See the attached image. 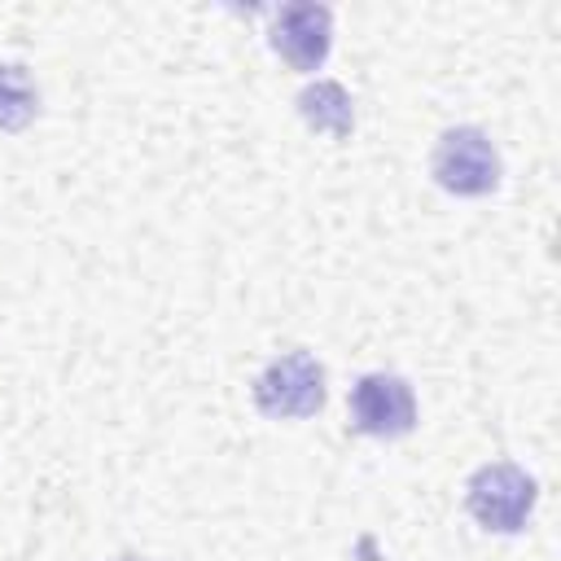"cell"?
Here are the masks:
<instances>
[{
  "label": "cell",
  "mask_w": 561,
  "mask_h": 561,
  "mask_svg": "<svg viewBox=\"0 0 561 561\" xmlns=\"http://www.w3.org/2000/svg\"><path fill=\"white\" fill-rule=\"evenodd\" d=\"M535 504V482L517 465H486L469 482V513L486 530H522Z\"/></svg>",
  "instance_id": "3"
},
{
  "label": "cell",
  "mask_w": 561,
  "mask_h": 561,
  "mask_svg": "<svg viewBox=\"0 0 561 561\" xmlns=\"http://www.w3.org/2000/svg\"><path fill=\"white\" fill-rule=\"evenodd\" d=\"M35 114V88L22 66H0V127H22Z\"/></svg>",
  "instance_id": "7"
},
{
  "label": "cell",
  "mask_w": 561,
  "mask_h": 561,
  "mask_svg": "<svg viewBox=\"0 0 561 561\" xmlns=\"http://www.w3.org/2000/svg\"><path fill=\"white\" fill-rule=\"evenodd\" d=\"M434 175L443 188L451 193H465V197H478L486 188H495L500 180V158L491 149V140L473 127H456L438 140L434 149Z\"/></svg>",
  "instance_id": "4"
},
{
  "label": "cell",
  "mask_w": 561,
  "mask_h": 561,
  "mask_svg": "<svg viewBox=\"0 0 561 561\" xmlns=\"http://www.w3.org/2000/svg\"><path fill=\"white\" fill-rule=\"evenodd\" d=\"M351 421H355L359 434L394 438V434H408L412 430L416 399H412V390H408L403 377H394V373H368L351 390Z\"/></svg>",
  "instance_id": "2"
},
{
  "label": "cell",
  "mask_w": 561,
  "mask_h": 561,
  "mask_svg": "<svg viewBox=\"0 0 561 561\" xmlns=\"http://www.w3.org/2000/svg\"><path fill=\"white\" fill-rule=\"evenodd\" d=\"M254 403L267 416H311L324 403V373L311 355L294 351L254 381Z\"/></svg>",
  "instance_id": "1"
},
{
  "label": "cell",
  "mask_w": 561,
  "mask_h": 561,
  "mask_svg": "<svg viewBox=\"0 0 561 561\" xmlns=\"http://www.w3.org/2000/svg\"><path fill=\"white\" fill-rule=\"evenodd\" d=\"M298 110L302 118L316 127V131H329V136H346L351 131V96L337 88V83H316L298 96Z\"/></svg>",
  "instance_id": "6"
},
{
  "label": "cell",
  "mask_w": 561,
  "mask_h": 561,
  "mask_svg": "<svg viewBox=\"0 0 561 561\" xmlns=\"http://www.w3.org/2000/svg\"><path fill=\"white\" fill-rule=\"evenodd\" d=\"M329 31H333V18L324 4H285L272 22V48L294 70H316L329 53Z\"/></svg>",
  "instance_id": "5"
}]
</instances>
